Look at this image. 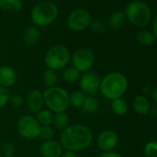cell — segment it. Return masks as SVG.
I'll return each instance as SVG.
<instances>
[{"label": "cell", "instance_id": "31", "mask_svg": "<svg viewBox=\"0 0 157 157\" xmlns=\"http://www.w3.org/2000/svg\"><path fill=\"white\" fill-rule=\"evenodd\" d=\"M90 27H91L92 31L95 33H103L105 31V24L101 20H96L94 21H92Z\"/></svg>", "mask_w": 157, "mask_h": 157}, {"label": "cell", "instance_id": "39", "mask_svg": "<svg viewBox=\"0 0 157 157\" xmlns=\"http://www.w3.org/2000/svg\"><path fill=\"white\" fill-rule=\"evenodd\" d=\"M14 157H15V156H14Z\"/></svg>", "mask_w": 157, "mask_h": 157}, {"label": "cell", "instance_id": "33", "mask_svg": "<svg viewBox=\"0 0 157 157\" xmlns=\"http://www.w3.org/2000/svg\"><path fill=\"white\" fill-rule=\"evenodd\" d=\"M98 157H124V156L121 153L117 152V151H104V152H102Z\"/></svg>", "mask_w": 157, "mask_h": 157}, {"label": "cell", "instance_id": "30", "mask_svg": "<svg viewBox=\"0 0 157 157\" xmlns=\"http://www.w3.org/2000/svg\"><path fill=\"white\" fill-rule=\"evenodd\" d=\"M1 154L3 157H14L15 146L12 142H6L1 147Z\"/></svg>", "mask_w": 157, "mask_h": 157}, {"label": "cell", "instance_id": "23", "mask_svg": "<svg viewBox=\"0 0 157 157\" xmlns=\"http://www.w3.org/2000/svg\"><path fill=\"white\" fill-rule=\"evenodd\" d=\"M86 95L81 90L75 91L69 94V106L74 108H82Z\"/></svg>", "mask_w": 157, "mask_h": 157}, {"label": "cell", "instance_id": "35", "mask_svg": "<svg viewBox=\"0 0 157 157\" xmlns=\"http://www.w3.org/2000/svg\"><path fill=\"white\" fill-rule=\"evenodd\" d=\"M152 34L154 35L155 39H157V15L152 21Z\"/></svg>", "mask_w": 157, "mask_h": 157}, {"label": "cell", "instance_id": "25", "mask_svg": "<svg viewBox=\"0 0 157 157\" xmlns=\"http://www.w3.org/2000/svg\"><path fill=\"white\" fill-rule=\"evenodd\" d=\"M126 21L125 13L123 11H116L111 14L109 18V25L112 29H120Z\"/></svg>", "mask_w": 157, "mask_h": 157}, {"label": "cell", "instance_id": "29", "mask_svg": "<svg viewBox=\"0 0 157 157\" xmlns=\"http://www.w3.org/2000/svg\"><path fill=\"white\" fill-rule=\"evenodd\" d=\"M11 94L9 89L0 86V109L4 108L10 100Z\"/></svg>", "mask_w": 157, "mask_h": 157}, {"label": "cell", "instance_id": "11", "mask_svg": "<svg viewBox=\"0 0 157 157\" xmlns=\"http://www.w3.org/2000/svg\"><path fill=\"white\" fill-rule=\"evenodd\" d=\"M119 138L116 131L112 129H105L99 133L96 139V146L97 148L104 151H113L117 143Z\"/></svg>", "mask_w": 157, "mask_h": 157}, {"label": "cell", "instance_id": "10", "mask_svg": "<svg viewBox=\"0 0 157 157\" xmlns=\"http://www.w3.org/2000/svg\"><path fill=\"white\" fill-rule=\"evenodd\" d=\"M78 82L80 90L86 96H94L100 90L101 78L96 72L90 70L81 74Z\"/></svg>", "mask_w": 157, "mask_h": 157}, {"label": "cell", "instance_id": "32", "mask_svg": "<svg viewBox=\"0 0 157 157\" xmlns=\"http://www.w3.org/2000/svg\"><path fill=\"white\" fill-rule=\"evenodd\" d=\"M10 103L14 107H21L24 103V99H23L22 95H21L19 94H11Z\"/></svg>", "mask_w": 157, "mask_h": 157}, {"label": "cell", "instance_id": "4", "mask_svg": "<svg viewBox=\"0 0 157 157\" xmlns=\"http://www.w3.org/2000/svg\"><path fill=\"white\" fill-rule=\"evenodd\" d=\"M124 13L126 19L136 27H145L151 20V12L149 6L141 0H134L128 3Z\"/></svg>", "mask_w": 157, "mask_h": 157}, {"label": "cell", "instance_id": "24", "mask_svg": "<svg viewBox=\"0 0 157 157\" xmlns=\"http://www.w3.org/2000/svg\"><path fill=\"white\" fill-rule=\"evenodd\" d=\"M57 80H58V77H57L56 71L49 69V68H46L44 71L43 82L45 88H51V87L56 86V84L57 83Z\"/></svg>", "mask_w": 157, "mask_h": 157}, {"label": "cell", "instance_id": "1", "mask_svg": "<svg viewBox=\"0 0 157 157\" xmlns=\"http://www.w3.org/2000/svg\"><path fill=\"white\" fill-rule=\"evenodd\" d=\"M59 139L64 151L78 152L88 149L93 144L94 134L85 125L73 124L61 131Z\"/></svg>", "mask_w": 157, "mask_h": 157}, {"label": "cell", "instance_id": "16", "mask_svg": "<svg viewBox=\"0 0 157 157\" xmlns=\"http://www.w3.org/2000/svg\"><path fill=\"white\" fill-rule=\"evenodd\" d=\"M41 33L35 26L28 27L22 34V42L27 46H33L40 41Z\"/></svg>", "mask_w": 157, "mask_h": 157}, {"label": "cell", "instance_id": "12", "mask_svg": "<svg viewBox=\"0 0 157 157\" xmlns=\"http://www.w3.org/2000/svg\"><path fill=\"white\" fill-rule=\"evenodd\" d=\"M44 105L43 93L37 89H33L28 93L26 97V106L31 114H37Z\"/></svg>", "mask_w": 157, "mask_h": 157}, {"label": "cell", "instance_id": "27", "mask_svg": "<svg viewBox=\"0 0 157 157\" xmlns=\"http://www.w3.org/2000/svg\"><path fill=\"white\" fill-rule=\"evenodd\" d=\"M54 136H55V130H54L52 126H43V127H41L40 132H39V138L41 140H43V141L53 140Z\"/></svg>", "mask_w": 157, "mask_h": 157}, {"label": "cell", "instance_id": "2", "mask_svg": "<svg viewBox=\"0 0 157 157\" xmlns=\"http://www.w3.org/2000/svg\"><path fill=\"white\" fill-rule=\"evenodd\" d=\"M128 82L126 76L118 71H113L101 78L100 90L102 95L108 100L122 98L128 90Z\"/></svg>", "mask_w": 157, "mask_h": 157}, {"label": "cell", "instance_id": "3", "mask_svg": "<svg viewBox=\"0 0 157 157\" xmlns=\"http://www.w3.org/2000/svg\"><path fill=\"white\" fill-rule=\"evenodd\" d=\"M43 95L44 105L54 114L66 112L69 107V94L64 88L58 86L46 88Z\"/></svg>", "mask_w": 157, "mask_h": 157}, {"label": "cell", "instance_id": "5", "mask_svg": "<svg viewBox=\"0 0 157 157\" xmlns=\"http://www.w3.org/2000/svg\"><path fill=\"white\" fill-rule=\"evenodd\" d=\"M58 15L56 5L51 1L37 3L32 10L31 20L35 27H46L53 23Z\"/></svg>", "mask_w": 157, "mask_h": 157}, {"label": "cell", "instance_id": "26", "mask_svg": "<svg viewBox=\"0 0 157 157\" xmlns=\"http://www.w3.org/2000/svg\"><path fill=\"white\" fill-rule=\"evenodd\" d=\"M155 37L152 34V33L149 31H140L137 34V41L140 44L143 46H149L151 45L155 42Z\"/></svg>", "mask_w": 157, "mask_h": 157}, {"label": "cell", "instance_id": "28", "mask_svg": "<svg viewBox=\"0 0 157 157\" xmlns=\"http://www.w3.org/2000/svg\"><path fill=\"white\" fill-rule=\"evenodd\" d=\"M144 154L146 157H157V141L151 140L144 147Z\"/></svg>", "mask_w": 157, "mask_h": 157}, {"label": "cell", "instance_id": "37", "mask_svg": "<svg viewBox=\"0 0 157 157\" xmlns=\"http://www.w3.org/2000/svg\"><path fill=\"white\" fill-rule=\"evenodd\" d=\"M151 112L153 115L157 116V105H156V106H153L152 108H151Z\"/></svg>", "mask_w": 157, "mask_h": 157}, {"label": "cell", "instance_id": "17", "mask_svg": "<svg viewBox=\"0 0 157 157\" xmlns=\"http://www.w3.org/2000/svg\"><path fill=\"white\" fill-rule=\"evenodd\" d=\"M21 0H0V10L8 13H18L22 10Z\"/></svg>", "mask_w": 157, "mask_h": 157}, {"label": "cell", "instance_id": "22", "mask_svg": "<svg viewBox=\"0 0 157 157\" xmlns=\"http://www.w3.org/2000/svg\"><path fill=\"white\" fill-rule=\"evenodd\" d=\"M36 119L38 123L43 126H52L53 124V118H54V113L51 112L50 110L46 109H42L36 114Z\"/></svg>", "mask_w": 157, "mask_h": 157}, {"label": "cell", "instance_id": "8", "mask_svg": "<svg viewBox=\"0 0 157 157\" xmlns=\"http://www.w3.org/2000/svg\"><path fill=\"white\" fill-rule=\"evenodd\" d=\"M41 125L38 123L35 117L32 115L21 116L17 122V129L21 138L33 140L39 138Z\"/></svg>", "mask_w": 157, "mask_h": 157}, {"label": "cell", "instance_id": "14", "mask_svg": "<svg viewBox=\"0 0 157 157\" xmlns=\"http://www.w3.org/2000/svg\"><path fill=\"white\" fill-rule=\"evenodd\" d=\"M18 75L16 70L8 65L0 67V86L4 88H10L17 82Z\"/></svg>", "mask_w": 157, "mask_h": 157}, {"label": "cell", "instance_id": "36", "mask_svg": "<svg viewBox=\"0 0 157 157\" xmlns=\"http://www.w3.org/2000/svg\"><path fill=\"white\" fill-rule=\"evenodd\" d=\"M151 98H152L153 102L155 104H157V87L152 91V93H151Z\"/></svg>", "mask_w": 157, "mask_h": 157}, {"label": "cell", "instance_id": "20", "mask_svg": "<svg viewBox=\"0 0 157 157\" xmlns=\"http://www.w3.org/2000/svg\"><path fill=\"white\" fill-rule=\"evenodd\" d=\"M111 109L115 115L121 117V116H124L127 114L128 109V103L126 100H124L123 98H118V99L112 101Z\"/></svg>", "mask_w": 157, "mask_h": 157}, {"label": "cell", "instance_id": "34", "mask_svg": "<svg viewBox=\"0 0 157 157\" xmlns=\"http://www.w3.org/2000/svg\"><path fill=\"white\" fill-rule=\"evenodd\" d=\"M60 157H78V153L71 151H64Z\"/></svg>", "mask_w": 157, "mask_h": 157}, {"label": "cell", "instance_id": "15", "mask_svg": "<svg viewBox=\"0 0 157 157\" xmlns=\"http://www.w3.org/2000/svg\"><path fill=\"white\" fill-rule=\"evenodd\" d=\"M133 110L140 116H146L151 112V104L144 95H136L131 102Z\"/></svg>", "mask_w": 157, "mask_h": 157}, {"label": "cell", "instance_id": "13", "mask_svg": "<svg viewBox=\"0 0 157 157\" xmlns=\"http://www.w3.org/2000/svg\"><path fill=\"white\" fill-rule=\"evenodd\" d=\"M39 151L43 157H60L64 149L59 141L56 140H49L41 143Z\"/></svg>", "mask_w": 157, "mask_h": 157}, {"label": "cell", "instance_id": "9", "mask_svg": "<svg viewBox=\"0 0 157 157\" xmlns=\"http://www.w3.org/2000/svg\"><path fill=\"white\" fill-rule=\"evenodd\" d=\"M92 22L91 13L85 9H77L71 11L67 19V27L74 32H82L90 27Z\"/></svg>", "mask_w": 157, "mask_h": 157}, {"label": "cell", "instance_id": "6", "mask_svg": "<svg viewBox=\"0 0 157 157\" xmlns=\"http://www.w3.org/2000/svg\"><path fill=\"white\" fill-rule=\"evenodd\" d=\"M71 58V52L62 44L54 45L44 55V64L47 68L57 71L68 67Z\"/></svg>", "mask_w": 157, "mask_h": 157}, {"label": "cell", "instance_id": "18", "mask_svg": "<svg viewBox=\"0 0 157 157\" xmlns=\"http://www.w3.org/2000/svg\"><path fill=\"white\" fill-rule=\"evenodd\" d=\"M80 77H81V73L76 68H74L72 66L67 67L62 70V80L68 84H73L75 82H78V80H80Z\"/></svg>", "mask_w": 157, "mask_h": 157}, {"label": "cell", "instance_id": "38", "mask_svg": "<svg viewBox=\"0 0 157 157\" xmlns=\"http://www.w3.org/2000/svg\"><path fill=\"white\" fill-rule=\"evenodd\" d=\"M0 157H3V156H2V154H1V152H0Z\"/></svg>", "mask_w": 157, "mask_h": 157}, {"label": "cell", "instance_id": "7", "mask_svg": "<svg viewBox=\"0 0 157 157\" xmlns=\"http://www.w3.org/2000/svg\"><path fill=\"white\" fill-rule=\"evenodd\" d=\"M95 62V56L92 49L82 47L71 54L70 63L80 73L90 71Z\"/></svg>", "mask_w": 157, "mask_h": 157}, {"label": "cell", "instance_id": "21", "mask_svg": "<svg viewBox=\"0 0 157 157\" xmlns=\"http://www.w3.org/2000/svg\"><path fill=\"white\" fill-rule=\"evenodd\" d=\"M82 108L83 112L88 115L94 114L99 109V101L94 96H86Z\"/></svg>", "mask_w": 157, "mask_h": 157}, {"label": "cell", "instance_id": "19", "mask_svg": "<svg viewBox=\"0 0 157 157\" xmlns=\"http://www.w3.org/2000/svg\"><path fill=\"white\" fill-rule=\"evenodd\" d=\"M54 127L62 131L64 130L67 126H69V117L66 112H60V113H56L54 114V118H53V124Z\"/></svg>", "mask_w": 157, "mask_h": 157}]
</instances>
